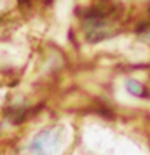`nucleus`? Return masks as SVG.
I'll list each match as a JSON object with an SVG mask.
<instances>
[{
    "instance_id": "obj_1",
    "label": "nucleus",
    "mask_w": 150,
    "mask_h": 155,
    "mask_svg": "<svg viewBox=\"0 0 150 155\" xmlns=\"http://www.w3.org/2000/svg\"><path fill=\"white\" fill-rule=\"evenodd\" d=\"M126 87L129 89L131 94H134V95H145V92H144V86L140 84V82H137L135 79H129V81H126Z\"/></svg>"
},
{
    "instance_id": "obj_2",
    "label": "nucleus",
    "mask_w": 150,
    "mask_h": 155,
    "mask_svg": "<svg viewBox=\"0 0 150 155\" xmlns=\"http://www.w3.org/2000/svg\"><path fill=\"white\" fill-rule=\"evenodd\" d=\"M24 2H29V0H19V3H24Z\"/></svg>"
}]
</instances>
